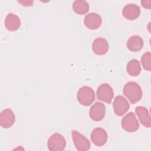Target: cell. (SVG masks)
<instances>
[{
    "label": "cell",
    "mask_w": 151,
    "mask_h": 151,
    "mask_svg": "<svg viewBox=\"0 0 151 151\" xmlns=\"http://www.w3.org/2000/svg\"><path fill=\"white\" fill-rule=\"evenodd\" d=\"M72 137L74 146L78 150L86 151L90 148V143L88 139L78 131H72Z\"/></svg>",
    "instance_id": "6"
},
{
    "label": "cell",
    "mask_w": 151,
    "mask_h": 151,
    "mask_svg": "<svg viewBox=\"0 0 151 151\" xmlns=\"http://www.w3.org/2000/svg\"><path fill=\"white\" fill-rule=\"evenodd\" d=\"M135 113L139 117L141 123L146 127L151 126L150 116L147 109L143 106H138L135 109Z\"/></svg>",
    "instance_id": "15"
},
{
    "label": "cell",
    "mask_w": 151,
    "mask_h": 151,
    "mask_svg": "<svg viewBox=\"0 0 151 151\" xmlns=\"http://www.w3.org/2000/svg\"><path fill=\"white\" fill-rule=\"evenodd\" d=\"M93 52L97 55H104L109 50V44L107 41L101 37L95 39L92 44Z\"/></svg>",
    "instance_id": "13"
},
{
    "label": "cell",
    "mask_w": 151,
    "mask_h": 151,
    "mask_svg": "<svg viewBox=\"0 0 151 151\" xmlns=\"http://www.w3.org/2000/svg\"><path fill=\"white\" fill-rule=\"evenodd\" d=\"M141 63L143 67L147 71L151 70V53L147 52L141 58Z\"/></svg>",
    "instance_id": "19"
},
{
    "label": "cell",
    "mask_w": 151,
    "mask_h": 151,
    "mask_svg": "<svg viewBox=\"0 0 151 151\" xmlns=\"http://www.w3.org/2000/svg\"><path fill=\"white\" fill-rule=\"evenodd\" d=\"M143 47V40L139 35H133L127 41V47L131 51L137 52L141 50Z\"/></svg>",
    "instance_id": "16"
},
{
    "label": "cell",
    "mask_w": 151,
    "mask_h": 151,
    "mask_svg": "<svg viewBox=\"0 0 151 151\" xmlns=\"http://www.w3.org/2000/svg\"><path fill=\"white\" fill-rule=\"evenodd\" d=\"M106 113V106L100 102L95 103L89 111L90 117L94 121H100L103 119Z\"/></svg>",
    "instance_id": "9"
},
{
    "label": "cell",
    "mask_w": 151,
    "mask_h": 151,
    "mask_svg": "<svg viewBox=\"0 0 151 151\" xmlns=\"http://www.w3.org/2000/svg\"><path fill=\"white\" fill-rule=\"evenodd\" d=\"M102 19L100 15L97 13L91 12L87 14L84 19V24L87 28L90 29H96L100 27Z\"/></svg>",
    "instance_id": "11"
},
{
    "label": "cell",
    "mask_w": 151,
    "mask_h": 151,
    "mask_svg": "<svg viewBox=\"0 0 151 151\" xmlns=\"http://www.w3.org/2000/svg\"><path fill=\"white\" fill-rule=\"evenodd\" d=\"M122 128L128 132H134L137 131L139 128V123L132 112L127 113L123 117L121 121Z\"/></svg>",
    "instance_id": "4"
},
{
    "label": "cell",
    "mask_w": 151,
    "mask_h": 151,
    "mask_svg": "<svg viewBox=\"0 0 151 151\" xmlns=\"http://www.w3.org/2000/svg\"><path fill=\"white\" fill-rule=\"evenodd\" d=\"M114 111L118 116H122L125 114L130 107L127 100L122 96H117L113 104Z\"/></svg>",
    "instance_id": "7"
},
{
    "label": "cell",
    "mask_w": 151,
    "mask_h": 151,
    "mask_svg": "<svg viewBox=\"0 0 151 151\" xmlns=\"http://www.w3.org/2000/svg\"><path fill=\"white\" fill-rule=\"evenodd\" d=\"M5 26L9 31H17L21 26L20 18L17 15L9 13L5 18Z\"/></svg>",
    "instance_id": "14"
},
{
    "label": "cell",
    "mask_w": 151,
    "mask_h": 151,
    "mask_svg": "<svg viewBox=\"0 0 151 151\" xmlns=\"http://www.w3.org/2000/svg\"><path fill=\"white\" fill-rule=\"evenodd\" d=\"M48 148L51 151H62L66 146L64 137L60 133H54L49 137L47 142Z\"/></svg>",
    "instance_id": "3"
},
{
    "label": "cell",
    "mask_w": 151,
    "mask_h": 151,
    "mask_svg": "<svg viewBox=\"0 0 151 151\" xmlns=\"http://www.w3.org/2000/svg\"><path fill=\"white\" fill-rule=\"evenodd\" d=\"M107 133L101 127H96L91 132V140L97 146H103L107 140Z\"/></svg>",
    "instance_id": "8"
},
{
    "label": "cell",
    "mask_w": 151,
    "mask_h": 151,
    "mask_svg": "<svg viewBox=\"0 0 151 151\" xmlns=\"http://www.w3.org/2000/svg\"><path fill=\"white\" fill-rule=\"evenodd\" d=\"M18 2L21 3V4H22V5L24 6H30L32 5L31 4L32 3H34V1H18Z\"/></svg>",
    "instance_id": "21"
},
{
    "label": "cell",
    "mask_w": 151,
    "mask_h": 151,
    "mask_svg": "<svg viewBox=\"0 0 151 151\" xmlns=\"http://www.w3.org/2000/svg\"><path fill=\"white\" fill-rule=\"evenodd\" d=\"M126 70L127 73L131 76H137L141 71V66L139 62L136 60H131L127 64Z\"/></svg>",
    "instance_id": "18"
},
{
    "label": "cell",
    "mask_w": 151,
    "mask_h": 151,
    "mask_svg": "<svg viewBox=\"0 0 151 151\" xmlns=\"http://www.w3.org/2000/svg\"><path fill=\"white\" fill-rule=\"evenodd\" d=\"M122 14L123 17L129 20H134L139 17L140 9L139 6L134 4H129L124 6Z\"/></svg>",
    "instance_id": "12"
},
{
    "label": "cell",
    "mask_w": 151,
    "mask_h": 151,
    "mask_svg": "<svg viewBox=\"0 0 151 151\" xmlns=\"http://www.w3.org/2000/svg\"><path fill=\"white\" fill-rule=\"evenodd\" d=\"M114 92L111 87L107 83H103L97 90V99L107 103H110L113 98Z\"/></svg>",
    "instance_id": "5"
},
{
    "label": "cell",
    "mask_w": 151,
    "mask_h": 151,
    "mask_svg": "<svg viewBox=\"0 0 151 151\" xmlns=\"http://www.w3.org/2000/svg\"><path fill=\"white\" fill-rule=\"evenodd\" d=\"M123 94L131 103L134 104L142 99V90L137 83L130 81L124 85Z\"/></svg>",
    "instance_id": "1"
},
{
    "label": "cell",
    "mask_w": 151,
    "mask_h": 151,
    "mask_svg": "<svg viewBox=\"0 0 151 151\" xmlns=\"http://www.w3.org/2000/svg\"><path fill=\"white\" fill-rule=\"evenodd\" d=\"M78 101L83 106H88L95 100V93L92 88L88 86L81 87L77 95Z\"/></svg>",
    "instance_id": "2"
},
{
    "label": "cell",
    "mask_w": 151,
    "mask_h": 151,
    "mask_svg": "<svg viewBox=\"0 0 151 151\" xmlns=\"http://www.w3.org/2000/svg\"><path fill=\"white\" fill-rule=\"evenodd\" d=\"M15 120V114L10 109H6L2 110L0 114V125L3 128L11 127Z\"/></svg>",
    "instance_id": "10"
},
{
    "label": "cell",
    "mask_w": 151,
    "mask_h": 151,
    "mask_svg": "<svg viewBox=\"0 0 151 151\" xmlns=\"http://www.w3.org/2000/svg\"><path fill=\"white\" fill-rule=\"evenodd\" d=\"M141 4L145 7V8L150 9V4H151V1H141Z\"/></svg>",
    "instance_id": "20"
},
{
    "label": "cell",
    "mask_w": 151,
    "mask_h": 151,
    "mask_svg": "<svg viewBox=\"0 0 151 151\" xmlns=\"http://www.w3.org/2000/svg\"><path fill=\"white\" fill-rule=\"evenodd\" d=\"M73 11L77 14L83 15L89 10L88 3L84 0H77L73 3Z\"/></svg>",
    "instance_id": "17"
}]
</instances>
